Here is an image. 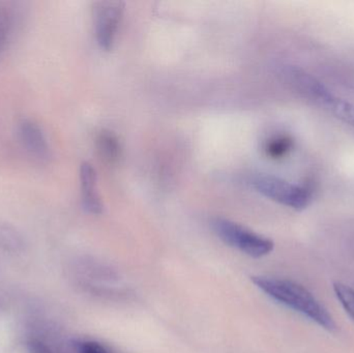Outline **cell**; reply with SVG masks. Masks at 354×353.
Returning a JSON list of instances; mask_svg holds the SVG:
<instances>
[{
	"mask_svg": "<svg viewBox=\"0 0 354 353\" xmlns=\"http://www.w3.org/2000/svg\"><path fill=\"white\" fill-rule=\"evenodd\" d=\"M292 141L286 136H276L268 139L264 144V151L270 159H280L290 151Z\"/></svg>",
	"mask_w": 354,
	"mask_h": 353,
	"instance_id": "30bf717a",
	"label": "cell"
},
{
	"mask_svg": "<svg viewBox=\"0 0 354 353\" xmlns=\"http://www.w3.org/2000/svg\"><path fill=\"white\" fill-rule=\"evenodd\" d=\"M80 184L83 209L91 215H101L104 207L97 192V172L88 162L81 164Z\"/></svg>",
	"mask_w": 354,
	"mask_h": 353,
	"instance_id": "52a82bcc",
	"label": "cell"
},
{
	"mask_svg": "<svg viewBox=\"0 0 354 353\" xmlns=\"http://www.w3.org/2000/svg\"><path fill=\"white\" fill-rule=\"evenodd\" d=\"M17 134L25 151L39 160L49 157V145L43 128L31 120H22L17 126Z\"/></svg>",
	"mask_w": 354,
	"mask_h": 353,
	"instance_id": "8992f818",
	"label": "cell"
},
{
	"mask_svg": "<svg viewBox=\"0 0 354 353\" xmlns=\"http://www.w3.org/2000/svg\"><path fill=\"white\" fill-rule=\"evenodd\" d=\"M252 186L266 198L295 211H304L312 202V193L304 187L270 174H258L252 180Z\"/></svg>",
	"mask_w": 354,
	"mask_h": 353,
	"instance_id": "277c9868",
	"label": "cell"
},
{
	"mask_svg": "<svg viewBox=\"0 0 354 353\" xmlns=\"http://www.w3.org/2000/svg\"><path fill=\"white\" fill-rule=\"evenodd\" d=\"M124 12L122 1H97L93 6L95 39L102 49L109 51L113 48Z\"/></svg>",
	"mask_w": 354,
	"mask_h": 353,
	"instance_id": "5b68a950",
	"label": "cell"
},
{
	"mask_svg": "<svg viewBox=\"0 0 354 353\" xmlns=\"http://www.w3.org/2000/svg\"><path fill=\"white\" fill-rule=\"evenodd\" d=\"M252 282L268 296L295 312L301 313L310 321L328 332H336L337 325L332 315L304 286L278 278L254 276Z\"/></svg>",
	"mask_w": 354,
	"mask_h": 353,
	"instance_id": "6da1fadb",
	"label": "cell"
},
{
	"mask_svg": "<svg viewBox=\"0 0 354 353\" xmlns=\"http://www.w3.org/2000/svg\"><path fill=\"white\" fill-rule=\"evenodd\" d=\"M95 144H97V153H99L100 157L106 163H116L120 159V155H122L120 139L111 131H102L97 135Z\"/></svg>",
	"mask_w": 354,
	"mask_h": 353,
	"instance_id": "ba28073f",
	"label": "cell"
},
{
	"mask_svg": "<svg viewBox=\"0 0 354 353\" xmlns=\"http://www.w3.org/2000/svg\"><path fill=\"white\" fill-rule=\"evenodd\" d=\"M212 230L227 246L237 249L253 258H261L274 248V242L252 230L230 221L218 218L212 222Z\"/></svg>",
	"mask_w": 354,
	"mask_h": 353,
	"instance_id": "3957f363",
	"label": "cell"
},
{
	"mask_svg": "<svg viewBox=\"0 0 354 353\" xmlns=\"http://www.w3.org/2000/svg\"><path fill=\"white\" fill-rule=\"evenodd\" d=\"M26 348L28 353H55L47 344L37 339L27 342Z\"/></svg>",
	"mask_w": 354,
	"mask_h": 353,
	"instance_id": "4fadbf2b",
	"label": "cell"
},
{
	"mask_svg": "<svg viewBox=\"0 0 354 353\" xmlns=\"http://www.w3.org/2000/svg\"><path fill=\"white\" fill-rule=\"evenodd\" d=\"M285 76L299 93L328 108L338 117L354 124L353 106L337 97L315 77L295 66H288L285 70Z\"/></svg>",
	"mask_w": 354,
	"mask_h": 353,
	"instance_id": "7a4b0ae2",
	"label": "cell"
},
{
	"mask_svg": "<svg viewBox=\"0 0 354 353\" xmlns=\"http://www.w3.org/2000/svg\"><path fill=\"white\" fill-rule=\"evenodd\" d=\"M78 353H109L101 344L95 341H81L76 344Z\"/></svg>",
	"mask_w": 354,
	"mask_h": 353,
	"instance_id": "7c38bea8",
	"label": "cell"
},
{
	"mask_svg": "<svg viewBox=\"0 0 354 353\" xmlns=\"http://www.w3.org/2000/svg\"><path fill=\"white\" fill-rule=\"evenodd\" d=\"M334 290L343 308L354 321V289L348 285L336 282L334 283Z\"/></svg>",
	"mask_w": 354,
	"mask_h": 353,
	"instance_id": "8fae6325",
	"label": "cell"
},
{
	"mask_svg": "<svg viewBox=\"0 0 354 353\" xmlns=\"http://www.w3.org/2000/svg\"><path fill=\"white\" fill-rule=\"evenodd\" d=\"M15 12L12 3L0 1V55L3 53L14 29Z\"/></svg>",
	"mask_w": 354,
	"mask_h": 353,
	"instance_id": "9c48e42d",
	"label": "cell"
}]
</instances>
